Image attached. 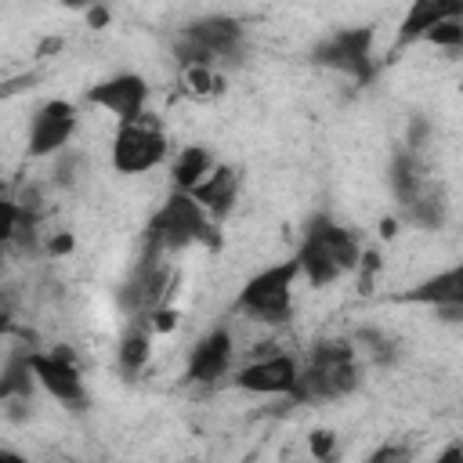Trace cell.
<instances>
[{
  "label": "cell",
  "mask_w": 463,
  "mask_h": 463,
  "mask_svg": "<svg viewBox=\"0 0 463 463\" xmlns=\"http://www.w3.org/2000/svg\"><path fill=\"white\" fill-rule=\"evenodd\" d=\"M195 242H206L210 250H217L221 246L217 221L206 213V206L192 192L174 188L163 199V206L148 217V224H145V246L170 257V253H181V250H188Z\"/></svg>",
  "instance_id": "cell-1"
},
{
  "label": "cell",
  "mask_w": 463,
  "mask_h": 463,
  "mask_svg": "<svg viewBox=\"0 0 463 463\" xmlns=\"http://www.w3.org/2000/svg\"><path fill=\"white\" fill-rule=\"evenodd\" d=\"M297 275H300V260L297 257L260 268L239 289L232 311L246 315V318H253L260 326H286L293 318V282H297Z\"/></svg>",
  "instance_id": "cell-2"
},
{
  "label": "cell",
  "mask_w": 463,
  "mask_h": 463,
  "mask_svg": "<svg viewBox=\"0 0 463 463\" xmlns=\"http://www.w3.org/2000/svg\"><path fill=\"white\" fill-rule=\"evenodd\" d=\"M174 286H177V275L166 264V253L145 246L141 260L134 264V271L127 275V282L116 289V304H119V311L127 318H145L148 311H156L159 304L170 300Z\"/></svg>",
  "instance_id": "cell-3"
},
{
  "label": "cell",
  "mask_w": 463,
  "mask_h": 463,
  "mask_svg": "<svg viewBox=\"0 0 463 463\" xmlns=\"http://www.w3.org/2000/svg\"><path fill=\"white\" fill-rule=\"evenodd\" d=\"M373 29L369 25H351V29H336L333 36H326L322 43L311 47V61L333 72H344L347 80H354L358 87L373 83L376 76V58H373Z\"/></svg>",
  "instance_id": "cell-4"
},
{
  "label": "cell",
  "mask_w": 463,
  "mask_h": 463,
  "mask_svg": "<svg viewBox=\"0 0 463 463\" xmlns=\"http://www.w3.org/2000/svg\"><path fill=\"white\" fill-rule=\"evenodd\" d=\"M170 156V141L163 127L145 112L134 123H119L116 141H112V166L119 174H145L156 170Z\"/></svg>",
  "instance_id": "cell-5"
},
{
  "label": "cell",
  "mask_w": 463,
  "mask_h": 463,
  "mask_svg": "<svg viewBox=\"0 0 463 463\" xmlns=\"http://www.w3.org/2000/svg\"><path fill=\"white\" fill-rule=\"evenodd\" d=\"M76 127H80V109L72 101H65V98L43 101L29 123V145H25L29 159H51L61 148H69Z\"/></svg>",
  "instance_id": "cell-6"
},
{
  "label": "cell",
  "mask_w": 463,
  "mask_h": 463,
  "mask_svg": "<svg viewBox=\"0 0 463 463\" xmlns=\"http://www.w3.org/2000/svg\"><path fill=\"white\" fill-rule=\"evenodd\" d=\"M83 101L94 105V109H105V112L116 116L119 123H134L137 116H145L148 83H145V76H137V72H116V76H109V80L87 87Z\"/></svg>",
  "instance_id": "cell-7"
},
{
  "label": "cell",
  "mask_w": 463,
  "mask_h": 463,
  "mask_svg": "<svg viewBox=\"0 0 463 463\" xmlns=\"http://www.w3.org/2000/svg\"><path fill=\"white\" fill-rule=\"evenodd\" d=\"M181 36L203 43L206 51H213L217 61H242L246 58V25L232 14H203L181 25Z\"/></svg>",
  "instance_id": "cell-8"
},
{
  "label": "cell",
  "mask_w": 463,
  "mask_h": 463,
  "mask_svg": "<svg viewBox=\"0 0 463 463\" xmlns=\"http://www.w3.org/2000/svg\"><path fill=\"white\" fill-rule=\"evenodd\" d=\"M297 376H300V362L286 351H275V354L250 358L246 365H239L232 373V383L250 394H289Z\"/></svg>",
  "instance_id": "cell-9"
},
{
  "label": "cell",
  "mask_w": 463,
  "mask_h": 463,
  "mask_svg": "<svg viewBox=\"0 0 463 463\" xmlns=\"http://www.w3.org/2000/svg\"><path fill=\"white\" fill-rule=\"evenodd\" d=\"M29 362H33V373H36L40 387L51 398H58L69 409L87 405V387H83V376H80V362H69L58 351H40V347L29 351Z\"/></svg>",
  "instance_id": "cell-10"
},
{
  "label": "cell",
  "mask_w": 463,
  "mask_h": 463,
  "mask_svg": "<svg viewBox=\"0 0 463 463\" xmlns=\"http://www.w3.org/2000/svg\"><path fill=\"white\" fill-rule=\"evenodd\" d=\"M235 362V336L228 326H217L210 329L188 354V365H184V383H217L221 376H228Z\"/></svg>",
  "instance_id": "cell-11"
},
{
  "label": "cell",
  "mask_w": 463,
  "mask_h": 463,
  "mask_svg": "<svg viewBox=\"0 0 463 463\" xmlns=\"http://www.w3.org/2000/svg\"><path fill=\"white\" fill-rule=\"evenodd\" d=\"M445 18H463V0H412L409 11H405V18H402V25H398L394 51L423 40L427 29H434Z\"/></svg>",
  "instance_id": "cell-12"
},
{
  "label": "cell",
  "mask_w": 463,
  "mask_h": 463,
  "mask_svg": "<svg viewBox=\"0 0 463 463\" xmlns=\"http://www.w3.org/2000/svg\"><path fill=\"white\" fill-rule=\"evenodd\" d=\"M394 304H420V307H434V304H463V260L438 271V275H427L420 279L416 286H409L405 293H394L391 297Z\"/></svg>",
  "instance_id": "cell-13"
},
{
  "label": "cell",
  "mask_w": 463,
  "mask_h": 463,
  "mask_svg": "<svg viewBox=\"0 0 463 463\" xmlns=\"http://www.w3.org/2000/svg\"><path fill=\"white\" fill-rule=\"evenodd\" d=\"M304 235H311V239H318L333 257H336V264L344 268V275L347 271H354L358 268V260H362V239H358V232H351V228H344V224H336L329 213H315L311 221H307V228H304Z\"/></svg>",
  "instance_id": "cell-14"
},
{
  "label": "cell",
  "mask_w": 463,
  "mask_h": 463,
  "mask_svg": "<svg viewBox=\"0 0 463 463\" xmlns=\"http://www.w3.org/2000/svg\"><path fill=\"white\" fill-rule=\"evenodd\" d=\"M387 181H391V192L398 199V206H409L420 188L430 181V166L423 159V152H412V148H394L391 156V170H387Z\"/></svg>",
  "instance_id": "cell-15"
},
{
  "label": "cell",
  "mask_w": 463,
  "mask_h": 463,
  "mask_svg": "<svg viewBox=\"0 0 463 463\" xmlns=\"http://www.w3.org/2000/svg\"><path fill=\"white\" fill-rule=\"evenodd\" d=\"M203 206H206V213L221 224L224 217H232V210H235V203H239V170L235 166H228V163H217L213 170H210V177L192 192Z\"/></svg>",
  "instance_id": "cell-16"
},
{
  "label": "cell",
  "mask_w": 463,
  "mask_h": 463,
  "mask_svg": "<svg viewBox=\"0 0 463 463\" xmlns=\"http://www.w3.org/2000/svg\"><path fill=\"white\" fill-rule=\"evenodd\" d=\"M402 217H405V224H416V228H427V232L445 228V221H449V195H445V184L430 177V181L420 188V195H416L409 206H402Z\"/></svg>",
  "instance_id": "cell-17"
},
{
  "label": "cell",
  "mask_w": 463,
  "mask_h": 463,
  "mask_svg": "<svg viewBox=\"0 0 463 463\" xmlns=\"http://www.w3.org/2000/svg\"><path fill=\"white\" fill-rule=\"evenodd\" d=\"M213 166H217V156L210 145H184L170 163V184L181 192H195Z\"/></svg>",
  "instance_id": "cell-18"
},
{
  "label": "cell",
  "mask_w": 463,
  "mask_h": 463,
  "mask_svg": "<svg viewBox=\"0 0 463 463\" xmlns=\"http://www.w3.org/2000/svg\"><path fill=\"white\" fill-rule=\"evenodd\" d=\"M152 336H156V329H152L148 318H130V326L123 329V336L116 344V362H119V369L127 376H134V373H141L148 365V358H152Z\"/></svg>",
  "instance_id": "cell-19"
},
{
  "label": "cell",
  "mask_w": 463,
  "mask_h": 463,
  "mask_svg": "<svg viewBox=\"0 0 463 463\" xmlns=\"http://www.w3.org/2000/svg\"><path fill=\"white\" fill-rule=\"evenodd\" d=\"M297 260H300V275L307 279V286H333L340 275H344V268L336 264V257L318 242V239H311V235H304L300 239V246H297V253H293Z\"/></svg>",
  "instance_id": "cell-20"
},
{
  "label": "cell",
  "mask_w": 463,
  "mask_h": 463,
  "mask_svg": "<svg viewBox=\"0 0 463 463\" xmlns=\"http://www.w3.org/2000/svg\"><path fill=\"white\" fill-rule=\"evenodd\" d=\"M33 347H11L4 358V376H0V398H33V387L40 383L29 362Z\"/></svg>",
  "instance_id": "cell-21"
},
{
  "label": "cell",
  "mask_w": 463,
  "mask_h": 463,
  "mask_svg": "<svg viewBox=\"0 0 463 463\" xmlns=\"http://www.w3.org/2000/svg\"><path fill=\"white\" fill-rule=\"evenodd\" d=\"M351 340H354V347H362L369 354L373 365H394L398 354H402V344L391 333H383L380 326H358L351 333Z\"/></svg>",
  "instance_id": "cell-22"
},
{
  "label": "cell",
  "mask_w": 463,
  "mask_h": 463,
  "mask_svg": "<svg viewBox=\"0 0 463 463\" xmlns=\"http://www.w3.org/2000/svg\"><path fill=\"white\" fill-rule=\"evenodd\" d=\"M51 174H47V184L51 188H61V192H72L83 174H87V156L80 148H61L58 156H51Z\"/></svg>",
  "instance_id": "cell-23"
},
{
  "label": "cell",
  "mask_w": 463,
  "mask_h": 463,
  "mask_svg": "<svg viewBox=\"0 0 463 463\" xmlns=\"http://www.w3.org/2000/svg\"><path fill=\"white\" fill-rule=\"evenodd\" d=\"M181 87L188 98H217L224 94V76L213 72V65H181Z\"/></svg>",
  "instance_id": "cell-24"
},
{
  "label": "cell",
  "mask_w": 463,
  "mask_h": 463,
  "mask_svg": "<svg viewBox=\"0 0 463 463\" xmlns=\"http://www.w3.org/2000/svg\"><path fill=\"white\" fill-rule=\"evenodd\" d=\"M427 43H434V47H445V51H463V18H445V22H438L434 29H427V36H423Z\"/></svg>",
  "instance_id": "cell-25"
},
{
  "label": "cell",
  "mask_w": 463,
  "mask_h": 463,
  "mask_svg": "<svg viewBox=\"0 0 463 463\" xmlns=\"http://www.w3.org/2000/svg\"><path fill=\"white\" fill-rule=\"evenodd\" d=\"M380 268H383L380 250H362V260H358V268H354V271H358V293H362V297H369V293H373Z\"/></svg>",
  "instance_id": "cell-26"
},
{
  "label": "cell",
  "mask_w": 463,
  "mask_h": 463,
  "mask_svg": "<svg viewBox=\"0 0 463 463\" xmlns=\"http://www.w3.org/2000/svg\"><path fill=\"white\" fill-rule=\"evenodd\" d=\"M307 452H311L318 463L336 459V434H333L329 427H315V430L307 434Z\"/></svg>",
  "instance_id": "cell-27"
},
{
  "label": "cell",
  "mask_w": 463,
  "mask_h": 463,
  "mask_svg": "<svg viewBox=\"0 0 463 463\" xmlns=\"http://www.w3.org/2000/svg\"><path fill=\"white\" fill-rule=\"evenodd\" d=\"M430 137H434L430 119H427V116H412V119H409V127H405V148L423 152V148L430 145Z\"/></svg>",
  "instance_id": "cell-28"
},
{
  "label": "cell",
  "mask_w": 463,
  "mask_h": 463,
  "mask_svg": "<svg viewBox=\"0 0 463 463\" xmlns=\"http://www.w3.org/2000/svg\"><path fill=\"white\" fill-rule=\"evenodd\" d=\"M145 318H148V322H152V329L163 336V333H174V329H177V322H181V311H177V307L166 300V304H159L156 311H148Z\"/></svg>",
  "instance_id": "cell-29"
},
{
  "label": "cell",
  "mask_w": 463,
  "mask_h": 463,
  "mask_svg": "<svg viewBox=\"0 0 463 463\" xmlns=\"http://www.w3.org/2000/svg\"><path fill=\"white\" fill-rule=\"evenodd\" d=\"M14 203H18L22 210H29V213H36V217H43V206H47V199H43V184H36V181H29V184H22V192L14 195Z\"/></svg>",
  "instance_id": "cell-30"
},
{
  "label": "cell",
  "mask_w": 463,
  "mask_h": 463,
  "mask_svg": "<svg viewBox=\"0 0 463 463\" xmlns=\"http://www.w3.org/2000/svg\"><path fill=\"white\" fill-rule=\"evenodd\" d=\"M0 409H4V420L7 423H29L33 416V398H0Z\"/></svg>",
  "instance_id": "cell-31"
},
{
  "label": "cell",
  "mask_w": 463,
  "mask_h": 463,
  "mask_svg": "<svg viewBox=\"0 0 463 463\" xmlns=\"http://www.w3.org/2000/svg\"><path fill=\"white\" fill-rule=\"evenodd\" d=\"M72 250H76L72 232H54V235L43 242V253H47V257H69Z\"/></svg>",
  "instance_id": "cell-32"
},
{
  "label": "cell",
  "mask_w": 463,
  "mask_h": 463,
  "mask_svg": "<svg viewBox=\"0 0 463 463\" xmlns=\"http://www.w3.org/2000/svg\"><path fill=\"white\" fill-rule=\"evenodd\" d=\"M83 18H87V29H109V22H112V7H109L105 0H98V4H90V7L83 11Z\"/></svg>",
  "instance_id": "cell-33"
},
{
  "label": "cell",
  "mask_w": 463,
  "mask_h": 463,
  "mask_svg": "<svg viewBox=\"0 0 463 463\" xmlns=\"http://www.w3.org/2000/svg\"><path fill=\"white\" fill-rule=\"evenodd\" d=\"M412 452L402 445V441H391V445H380L369 452V463H387V459H409Z\"/></svg>",
  "instance_id": "cell-34"
},
{
  "label": "cell",
  "mask_w": 463,
  "mask_h": 463,
  "mask_svg": "<svg viewBox=\"0 0 463 463\" xmlns=\"http://www.w3.org/2000/svg\"><path fill=\"white\" fill-rule=\"evenodd\" d=\"M430 315L441 322V326H463V304H434L430 307Z\"/></svg>",
  "instance_id": "cell-35"
},
{
  "label": "cell",
  "mask_w": 463,
  "mask_h": 463,
  "mask_svg": "<svg viewBox=\"0 0 463 463\" xmlns=\"http://www.w3.org/2000/svg\"><path fill=\"white\" fill-rule=\"evenodd\" d=\"M376 228H380V239H387V242H391V239L402 232V217H398V213H387V217H380V224H376Z\"/></svg>",
  "instance_id": "cell-36"
},
{
  "label": "cell",
  "mask_w": 463,
  "mask_h": 463,
  "mask_svg": "<svg viewBox=\"0 0 463 463\" xmlns=\"http://www.w3.org/2000/svg\"><path fill=\"white\" fill-rule=\"evenodd\" d=\"M434 463H463V441H452V445H445V449L434 456Z\"/></svg>",
  "instance_id": "cell-37"
},
{
  "label": "cell",
  "mask_w": 463,
  "mask_h": 463,
  "mask_svg": "<svg viewBox=\"0 0 463 463\" xmlns=\"http://www.w3.org/2000/svg\"><path fill=\"white\" fill-rule=\"evenodd\" d=\"M61 47H65V40H61V36H47V40H43V43L36 47V58L43 61V58H51V54H58Z\"/></svg>",
  "instance_id": "cell-38"
}]
</instances>
